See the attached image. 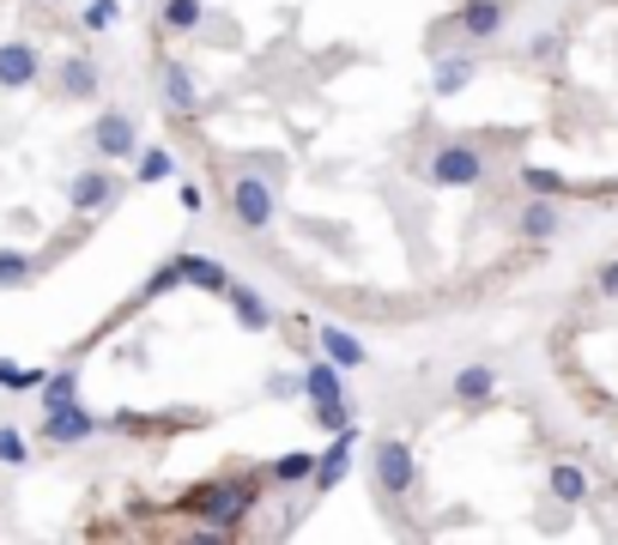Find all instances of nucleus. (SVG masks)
Masks as SVG:
<instances>
[{
	"label": "nucleus",
	"mask_w": 618,
	"mask_h": 545,
	"mask_svg": "<svg viewBox=\"0 0 618 545\" xmlns=\"http://www.w3.org/2000/svg\"><path fill=\"white\" fill-rule=\"evenodd\" d=\"M134 176H140V182H171V176H176L171 146H140V152H134Z\"/></svg>",
	"instance_id": "nucleus-23"
},
{
	"label": "nucleus",
	"mask_w": 618,
	"mask_h": 545,
	"mask_svg": "<svg viewBox=\"0 0 618 545\" xmlns=\"http://www.w3.org/2000/svg\"><path fill=\"white\" fill-rule=\"evenodd\" d=\"M316 346H321V358H333L340 370H364V363H370L364 340H358V333H346L340 321H321V328H316Z\"/></svg>",
	"instance_id": "nucleus-15"
},
{
	"label": "nucleus",
	"mask_w": 618,
	"mask_h": 545,
	"mask_svg": "<svg viewBox=\"0 0 618 545\" xmlns=\"http://www.w3.org/2000/svg\"><path fill=\"white\" fill-rule=\"evenodd\" d=\"M31 279V255L24 249H0V285H24Z\"/></svg>",
	"instance_id": "nucleus-31"
},
{
	"label": "nucleus",
	"mask_w": 618,
	"mask_h": 545,
	"mask_svg": "<svg viewBox=\"0 0 618 545\" xmlns=\"http://www.w3.org/2000/svg\"><path fill=\"white\" fill-rule=\"evenodd\" d=\"M377 491L389 503H406L412 491H419V461H412V449L401 436H382L377 443Z\"/></svg>",
	"instance_id": "nucleus-5"
},
{
	"label": "nucleus",
	"mask_w": 618,
	"mask_h": 545,
	"mask_svg": "<svg viewBox=\"0 0 618 545\" xmlns=\"http://www.w3.org/2000/svg\"><path fill=\"white\" fill-rule=\"evenodd\" d=\"M200 0H164V12H158V24H164V31H171V37H188V31H195V24H200Z\"/></svg>",
	"instance_id": "nucleus-24"
},
{
	"label": "nucleus",
	"mask_w": 618,
	"mask_h": 545,
	"mask_svg": "<svg viewBox=\"0 0 618 545\" xmlns=\"http://www.w3.org/2000/svg\"><path fill=\"white\" fill-rule=\"evenodd\" d=\"M176 200H183V213H206V188H200V182H176Z\"/></svg>",
	"instance_id": "nucleus-32"
},
{
	"label": "nucleus",
	"mask_w": 618,
	"mask_h": 545,
	"mask_svg": "<svg viewBox=\"0 0 618 545\" xmlns=\"http://www.w3.org/2000/svg\"><path fill=\"white\" fill-rule=\"evenodd\" d=\"M340 363H333V358H316V363H309V370H303V400H309V407H316V400H333V394H346V388H340Z\"/></svg>",
	"instance_id": "nucleus-20"
},
{
	"label": "nucleus",
	"mask_w": 618,
	"mask_h": 545,
	"mask_svg": "<svg viewBox=\"0 0 618 545\" xmlns=\"http://www.w3.org/2000/svg\"><path fill=\"white\" fill-rule=\"evenodd\" d=\"M522 188H527V194H552V200H564V194H570V182H564L558 171H546V164H522Z\"/></svg>",
	"instance_id": "nucleus-26"
},
{
	"label": "nucleus",
	"mask_w": 618,
	"mask_h": 545,
	"mask_svg": "<svg viewBox=\"0 0 618 545\" xmlns=\"http://www.w3.org/2000/svg\"><path fill=\"white\" fill-rule=\"evenodd\" d=\"M504 24H509V0H461L449 12V31H461L467 43H492Z\"/></svg>",
	"instance_id": "nucleus-7"
},
{
	"label": "nucleus",
	"mask_w": 618,
	"mask_h": 545,
	"mask_svg": "<svg viewBox=\"0 0 618 545\" xmlns=\"http://www.w3.org/2000/svg\"><path fill=\"white\" fill-rule=\"evenodd\" d=\"M309 419H316L321 431H346V424H352V400H346V394H333V400H316V412H309Z\"/></svg>",
	"instance_id": "nucleus-27"
},
{
	"label": "nucleus",
	"mask_w": 618,
	"mask_h": 545,
	"mask_svg": "<svg viewBox=\"0 0 618 545\" xmlns=\"http://www.w3.org/2000/svg\"><path fill=\"white\" fill-rule=\"evenodd\" d=\"M37 394H43V412H55V407H68V400H80V370H73V363H68V370H49Z\"/></svg>",
	"instance_id": "nucleus-22"
},
{
	"label": "nucleus",
	"mask_w": 618,
	"mask_h": 545,
	"mask_svg": "<svg viewBox=\"0 0 618 545\" xmlns=\"http://www.w3.org/2000/svg\"><path fill=\"white\" fill-rule=\"evenodd\" d=\"M183 510L195 515V522H206L213 534H237L255 510V485L249 479H206V485H195L183 497Z\"/></svg>",
	"instance_id": "nucleus-1"
},
{
	"label": "nucleus",
	"mask_w": 618,
	"mask_h": 545,
	"mask_svg": "<svg viewBox=\"0 0 618 545\" xmlns=\"http://www.w3.org/2000/svg\"><path fill=\"white\" fill-rule=\"evenodd\" d=\"M183 285H195V291L225 297V291H230V267L218 261V255H183Z\"/></svg>",
	"instance_id": "nucleus-18"
},
{
	"label": "nucleus",
	"mask_w": 618,
	"mask_h": 545,
	"mask_svg": "<svg viewBox=\"0 0 618 545\" xmlns=\"http://www.w3.org/2000/svg\"><path fill=\"white\" fill-rule=\"evenodd\" d=\"M176 285H183V255H171V261H164L158 272H152V279H146V291H140V297H146V304H158L164 291H176Z\"/></svg>",
	"instance_id": "nucleus-28"
},
{
	"label": "nucleus",
	"mask_w": 618,
	"mask_h": 545,
	"mask_svg": "<svg viewBox=\"0 0 618 545\" xmlns=\"http://www.w3.org/2000/svg\"><path fill=\"white\" fill-rule=\"evenodd\" d=\"M97 431H110V412H92L85 400H68V407L43 412V443L49 449H80V443H92Z\"/></svg>",
	"instance_id": "nucleus-4"
},
{
	"label": "nucleus",
	"mask_w": 618,
	"mask_h": 545,
	"mask_svg": "<svg viewBox=\"0 0 618 545\" xmlns=\"http://www.w3.org/2000/svg\"><path fill=\"white\" fill-rule=\"evenodd\" d=\"M24 461H31V443H24V431L0 419V466H24Z\"/></svg>",
	"instance_id": "nucleus-29"
},
{
	"label": "nucleus",
	"mask_w": 618,
	"mask_h": 545,
	"mask_svg": "<svg viewBox=\"0 0 618 545\" xmlns=\"http://www.w3.org/2000/svg\"><path fill=\"white\" fill-rule=\"evenodd\" d=\"M37 80H43V49L24 43V37L0 43V91H31Z\"/></svg>",
	"instance_id": "nucleus-9"
},
{
	"label": "nucleus",
	"mask_w": 618,
	"mask_h": 545,
	"mask_svg": "<svg viewBox=\"0 0 618 545\" xmlns=\"http://www.w3.org/2000/svg\"><path fill=\"white\" fill-rule=\"evenodd\" d=\"M267 479H274V485H309V479H316V454L309 449L279 454V461H267Z\"/></svg>",
	"instance_id": "nucleus-21"
},
{
	"label": "nucleus",
	"mask_w": 618,
	"mask_h": 545,
	"mask_svg": "<svg viewBox=\"0 0 618 545\" xmlns=\"http://www.w3.org/2000/svg\"><path fill=\"white\" fill-rule=\"evenodd\" d=\"M225 304H230V316L243 321V333H267V328H274V309H267V297L255 291V285H237V279H230Z\"/></svg>",
	"instance_id": "nucleus-17"
},
{
	"label": "nucleus",
	"mask_w": 618,
	"mask_h": 545,
	"mask_svg": "<svg viewBox=\"0 0 618 545\" xmlns=\"http://www.w3.org/2000/svg\"><path fill=\"white\" fill-rule=\"evenodd\" d=\"M449 394H455V407H485V400H497V370L492 363H461L449 376Z\"/></svg>",
	"instance_id": "nucleus-14"
},
{
	"label": "nucleus",
	"mask_w": 618,
	"mask_h": 545,
	"mask_svg": "<svg viewBox=\"0 0 618 545\" xmlns=\"http://www.w3.org/2000/svg\"><path fill=\"white\" fill-rule=\"evenodd\" d=\"M546 491L564 503V510H583V503L595 497V479H588L583 461H552L546 466Z\"/></svg>",
	"instance_id": "nucleus-11"
},
{
	"label": "nucleus",
	"mask_w": 618,
	"mask_h": 545,
	"mask_svg": "<svg viewBox=\"0 0 618 545\" xmlns=\"http://www.w3.org/2000/svg\"><path fill=\"white\" fill-rule=\"evenodd\" d=\"M485 171H492V158H485L480 146H467V140L436 146L431 164H424V176H431L436 188H473V182H485Z\"/></svg>",
	"instance_id": "nucleus-3"
},
{
	"label": "nucleus",
	"mask_w": 618,
	"mask_h": 545,
	"mask_svg": "<svg viewBox=\"0 0 618 545\" xmlns=\"http://www.w3.org/2000/svg\"><path fill=\"white\" fill-rule=\"evenodd\" d=\"M473 73H480V55H443V61H436V73H431L436 97H455V91H467Z\"/></svg>",
	"instance_id": "nucleus-19"
},
{
	"label": "nucleus",
	"mask_w": 618,
	"mask_h": 545,
	"mask_svg": "<svg viewBox=\"0 0 618 545\" xmlns=\"http://www.w3.org/2000/svg\"><path fill=\"white\" fill-rule=\"evenodd\" d=\"M352 454H358V424H346V431H333L328 454H316V479H309V491H316V497H328V491L352 473Z\"/></svg>",
	"instance_id": "nucleus-10"
},
{
	"label": "nucleus",
	"mask_w": 618,
	"mask_h": 545,
	"mask_svg": "<svg viewBox=\"0 0 618 545\" xmlns=\"http://www.w3.org/2000/svg\"><path fill=\"white\" fill-rule=\"evenodd\" d=\"M515 230H522L527 243H552L564 230V206L552 200V194H527V206L515 213Z\"/></svg>",
	"instance_id": "nucleus-12"
},
{
	"label": "nucleus",
	"mask_w": 618,
	"mask_h": 545,
	"mask_svg": "<svg viewBox=\"0 0 618 545\" xmlns=\"http://www.w3.org/2000/svg\"><path fill=\"white\" fill-rule=\"evenodd\" d=\"M230 218H237L243 230H274V218H279V188H274L261 171L230 176Z\"/></svg>",
	"instance_id": "nucleus-2"
},
{
	"label": "nucleus",
	"mask_w": 618,
	"mask_h": 545,
	"mask_svg": "<svg viewBox=\"0 0 618 545\" xmlns=\"http://www.w3.org/2000/svg\"><path fill=\"white\" fill-rule=\"evenodd\" d=\"M595 291L600 297H618V261H607V267L595 272Z\"/></svg>",
	"instance_id": "nucleus-33"
},
{
	"label": "nucleus",
	"mask_w": 618,
	"mask_h": 545,
	"mask_svg": "<svg viewBox=\"0 0 618 545\" xmlns=\"http://www.w3.org/2000/svg\"><path fill=\"white\" fill-rule=\"evenodd\" d=\"M43 363H12V358H0V388H12V394H31V388H43Z\"/></svg>",
	"instance_id": "nucleus-25"
},
{
	"label": "nucleus",
	"mask_w": 618,
	"mask_h": 545,
	"mask_svg": "<svg viewBox=\"0 0 618 545\" xmlns=\"http://www.w3.org/2000/svg\"><path fill=\"white\" fill-rule=\"evenodd\" d=\"M158 85H164V103H171L176 115H195L200 110V85H195V68H188V61H164L158 68Z\"/></svg>",
	"instance_id": "nucleus-13"
},
{
	"label": "nucleus",
	"mask_w": 618,
	"mask_h": 545,
	"mask_svg": "<svg viewBox=\"0 0 618 545\" xmlns=\"http://www.w3.org/2000/svg\"><path fill=\"white\" fill-rule=\"evenodd\" d=\"M115 200H122V182H115V171H73V182H68V206H73L80 218L110 213Z\"/></svg>",
	"instance_id": "nucleus-8"
},
{
	"label": "nucleus",
	"mask_w": 618,
	"mask_h": 545,
	"mask_svg": "<svg viewBox=\"0 0 618 545\" xmlns=\"http://www.w3.org/2000/svg\"><path fill=\"white\" fill-rule=\"evenodd\" d=\"M92 152H97V164H134L140 122L127 110H103L97 122H92Z\"/></svg>",
	"instance_id": "nucleus-6"
},
{
	"label": "nucleus",
	"mask_w": 618,
	"mask_h": 545,
	"mask_svg": "<svg viewBox=\"0 0 618 545\" xmlns=\"http://www.w3.org/2000/svg\"><path fill=\"white\" fill-rule=\"evenodd\" d=\"M97 85H103V73H97V61H85V55H68L61 61V73H55V91L68 103H92L97 97Z\"/></svg>",
	"instance_id": "nucleus-16"
},
{
	"label": "nucleus",
	"mask_w": 618,
	"mask_h": 545,
	"mask_svg": "<svg viewBox=\"0 0 618 545\" xmlns=\"http://www.w3.org/2000/svg\"><path fill=\"white\" fill-rule=\"evenodd\" d=\"M115 12H122L115 0H85V7H80V31H110Z\"/></svg>",
	"instance_id": "nucleus-30"
}]
</instances>
